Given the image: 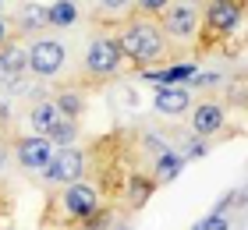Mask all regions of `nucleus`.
I'll return each instance as SVG.
<instances>
[{"label": "nucleus", "mask_w": 248, "mask_h": 230, "mask_svg": "<svg viewBox=\"0 0 248 230\" xmlns=\"http://www.w3.org/2000/svg\"><path fill=\"white\" fill-rule=\"evenodd\" d=\"M117 43L124 50V61H128L131 71H149V67H163L167 57H181L167 43L163 29L156 18H139V15H128L117 25Z\"/></svg>", "instance_id": "1"}, {"label": "nucleus", "mask_w": 248, "mask_h": 230, "mask_svg": "<svg viewBox=\"0 0 248 230\" xmlns=\"http://www.w3.org/2000/svg\"><path fill=\"white\" fill-rule=\"evenodd\" d=\"M103 202H107V199H103V191H99L89 177L71 181V184H61V188L53 191V195H46L43 227H53V230H75L89 213L99 209Z\"/></svg>", "instance_id": "2"}, {"label": "nucleus", "mask_w": 248, "mask_h": 230, "mask_svg": "<svg viewBox=\"0 0 248 230\" xmlns=\"http://www.w3.org/2000/svg\"><path fill=\"white\" fill-rule=\"evenodd\" d=\"M124 71H128V61H124V50H121L117 36L114 32H96L85 46L78 85L96 89V85H107V82H114V78H121Z\"/></svg>", "instance_id": "3"}, {"label": "nucleus", "mask_w": 248, "mask_h": 230, "mask_svg": "<svg viewBox=\"0 0 248 230\" xmlns=\"http://www.w3.org/2000/svg\"><path fill=\"white\" fill-rule=\"evenodd\" d=\"M248 15V0H206L202 4V25H199V43H195V53H209L223 46L238 25Z\"/></svg>", "instance_id": "4"}, {"label": "nucleus", "mask_w": 248, "mask_h": 230, "mask_svg": "<svg viewBox=\"0 0 248 230\" xmlns=\"http://www.w3.org/2000/svg\"><path fill=\"white\" fill-rule=\"evenodd\" d=\"M160 29H163V36L167 43L174 46L177 53H185L188 46H195L199 43V25H202V7L195 4H185V0H170V7L163 11L160 18Z\"/></svg>", "instance_id": "5"}, {"label": "nucleus", "mask_w": 248, "mask_h": 230, "mask_svg": "<svg viewBox=\"0 0 248 230\" xmlns=\"http://www.w3.org/2000/svg\"><path fill=\"white\" fill-rule=\"evenodd\" d=\"M85 149L82 145H61V149H53V156H50V163L39 170L43 174V184H71V181H82L85 177Z\"/></svg>", "instance_id": "6"}, {"label": "nucleus", "mask_w": 248, "mask_h": 230, "mask_svg": "<svg viewBox=\"0 0 248 230\" xmlns=\"http://www.w3.org/2000/svg\"><path fill=\"white\" fill-rule=\"evenodd\" d=\"M188 121H191V131L202 135V138H227L234 135V128H227V107L220 99H195L188 110Z\"/></svg>", "instance_id": "7"}, {"label": "nucleus", "mask_w": 248, "mask_h": 230, "mask_svg": "<svg viewBox=\"0 0 248 230\" xmlns=\"http://www.w3.org/2000/svg\"><path fill=\"white\" fill-rule=\"evenodd\" d=\"M67 64V50L61 39H50V36H36L29 46V71L36 78H57Z\"/></svg>", "instance_id": "8"}, {"label": "nucleus", "mask_w": 248, "mask_h": 230, "mask_svg": "<svg viewBox=\"0 0 248 230\" xmlns=\"http://www.w3.org/2000/svg\"><path fill=\"white\" fill-rule=\"evenodd\" d=\"M153 191H156V181H153L149 170H131V174L124 177V188H121V213L131 216V213L145 209V202L153 199Z\"/></svg>", "instance_id": "9"}, {"label": "nucleus", "mask_w": 248, "mask_h": 230, "mask_svg": "<svg viewBox=\"0 0 248 230\" xmlns=\"http://www.w3.org/2000/svg\"><path fill=\"white\" fill-rule=\"evenodd\" d=\"M195 103V92L188 85H160L153 96V110L163 113V117H185Z\"/></svg>", "instance_id": "10"}, {"label": "nucleus", "mask_w": 248, "mask_h": 230, "mask_svg": "<svg viewBox=\"0 0 248 230\" xmlns=\"http://www.w3.org/2000/svg\"><path fill=\"white\" fill-rule=\"evenodd\" d=\"M25 71H29V50L18 46V36H15L11 43L0 46V82L18 89L21 78H25Z\"/></svg>", "instance_id": "11"}, {"label": "nucleus", "mask_w": 248, "mask_h": 230, "mask_svg": "<svg viewBox=\"0 0 248 230\" xmlns=\"http://www.w3.org/2000/svg\"><path fill=\"white\" fill-rule=\"evenodd\" d=\"M53 149L57 145H53L46 135H29V138H18L15 142V156H18V163L25 170H43L50 163Z\"/></svg>", "instance_id": "12"}, {"label": "nucleus", "mask_w": 248, "mask_h": 230, "mask_svg": "<svg viewBox=\"0 0 248 230\" xmlns=\"http://www.w3.org/2000/svg\"><path fill=\"white\" fill-rule=\"evenodd\" d=\"M53 103H57V110L64 113V117L82 121L85 110H89V89L75 85V82H64V85H57V92H53Z\"/></svg>", "instance_id": "13"}, {"label": "nucleus", "mask_w": 248, "mask_h": 230, "mask_svg": "<svg viewBox=\"0 0 248 230\" xmlns=\"http://www.w3.org/2000/svg\"><path fill=\"white\" fill-rule=\"evenodd\" d=\"M64 121V113L57 110V103H53V96H36L32 99V107H29V124H32V131L36 135H46L57 128V124Z\"/></svg>", "instance_id": "14"}, {"label": "nucleus", "mask_w": 248, "mask_h": 230, "mask_svg": "<svg viewBox=\"0 0 248 230\" xmlns=\"http://www.w3.org/2000/svg\"><path fill=\"white\" fill-rule=\"evenodd\" d=\"M145 170L153 174L156 188H163V184H170V181L185 170V159H181V153H174V149H163V153H156V156L149 159V167H145Z\"/></svg>", "instance_id": "15"}, {"label": "nucleus", "mask_w": 248, "mask_h": 230, "mask_svg": "<svg viewBox=\"0 0 248 230\" xmlns=\"http://www.w3.org/2000/svg\"><path fill=\"white\" fill-rule=\"evenodd\" d=\"M15 32H21V36H39L43 29H50L46 21V4H36V0H25V4L18 7L15 15Z\"/></svg>", "instance_id": "16"}, {"label": "nucleus", "mask_w": 248, "mask_h": 230, "mask_svg": "<svg viewBox=\"0 0 248 230\" xmlns=\"http://www.w3.org/2000/svg\"><path fill=\"white\" fill-rule=\"evenodd\" d=\"M46 21H50V29H71L78 21V4H71V0H53L46 7Z\"/></svg>", "instance_id": "17"}, {"label": "nucleus", "mask_w": 248, "mask_h": 230, "mask_svg": "<svg viewBox=\"0 0 248 230\" xmlns=\"http://www.w3.org/2000/svg\"><path fill=\"white\" fill-rule=\"evenodd\" d=\"M114 220H117V209H114L110 202H103L99 209L89 213V216H85V220L78 223L75 230H110V223H114Z\"/></svg>", "instance_id": "18"}, {"label": "nucleus", "mask_w": 248, "mask_h": 230, "mask_svg": "<svg viewBox=\"0 0 248 230\" xmlns=\"http://www.w3.org/2000/svg\"><path fill=\"white\" fill-rule=\"evenodd\" d=\"M131 4L135 0H99L96 4V18H103V21L117 18V25H121V21L131 15Z\"/></svg>", "instance_id": "19"}, {"label": "nucleus", "mask_w": 248, "mask_h": 230, "mask_svg": "<svg viewBox=\"0 0 248 230\" xmlns=\"http://www.w3.org/2000/svg\"><path fill=\"white\" fill-rule=\"evenodd\" d=\"M78 135H82V128H78V121L64 117V121L57 124V128L50 131V142L57 145V149H61V145H75V142H78Z\"/></svg>", "instance_id": "20"}, {"label": "nucleus", "mask_w": 248, "mask_h": 230, "mask_svg": "<svg viewBox=\"0 0 248 230\" xmlns=\"http://www.w3.org/2000/svg\"><path fill=\"white\" fill-rule=\"evenodd\" d=\"M167 7H170V0H135L131 15H139V18H160Z\"/></svg>", "instance_id": "21"}, {"label": "nucleus", "mask_w": 248, "mask_h": 230, "mask_svg": "<svg viewBox=\"0 0 248 230\" xmlns=\"http://www.w3.org/2000/svg\"><path fill=\"white\" fill-rule=\"evenodd\" d=\"M177 153H181V159H199V156H206V153H209V142H206L202 135L191 131V138H185V145L177 149Z\"/></svg>", "instance_id": "22"}, {"label": "nucleus", "mask_w": 248, "mask_h": 230, "mask_svg": "<svg viewBox=\"0 0 248 230\" xmlns=\"http://www.w3.org/2000/svg\"><path fill=\"white\" fill-rule=\"evenodd\" d=\"M223 107H238V110H248V82L241 78V82L227 85V103Z\"/></svg>", "instance_id": "23"}, {"label": "nucleus", "mask_w": 248, "mask_h": 230, "mask_svg": "<svg viewBox=\"0 0 248 230\" xmlns=\"http://www.w3.org/2000/svg\"><path fill=\"white\" fill-rule=\"evenodd\" d=\"M220 82H223V78H220L217 71H209V75H195V78L188 82V89H191V92H209V89H217Z\"/></svg>", "instance_id": "24"}, {"label": "nucleus", "mask_w": 248, "mask_h": 230, "mask_svg": "<svg viewBox=\"0 0 248 230\" xmlns=\"http://www.w3.org/2000/svg\"><path fill=\"white\" fill-rule=\"evenodd\" d=\"M191 230H231V223H227V216H217V213H209L206 220H199Z\"/></svg>", "instance_id": "25"}, {"label": "nucleus", "mask_w": 248, "mask_h": 230, "mask_svg": "<svg viewBox=\"0 0 248 230\" xmlns=\"http://www.w3.org/2000/svg\"><path fill=\"white\" fill-rule=\"evenodd\" d=\"M15 36H18V32H15V25H11V21H7L4 15H0V46H4V43H11Z\"/></svg>", "instance_id": "26"}, {"label": "nucleus", "mask_w": 248, "mask_h": 230, "mask_svg": "<svg viewBox=\"0 0 248 230\" xmlns=\"http://www.w3.org/2000/svg\"><path fill=\"white\" fill-rule=\"evenodd\" d=\"M110 230H131V220H128V216H117V220L110 223Z\"/></svg>", "instance_id": "27"}, {"label": "nucleus", "mask_w": 248, "mask_h": 230, "mask_svg": "<svg viewBox=\"0 0 248 230\" xmlns=\"http://www.w3.org/2000/svg\"><path fill=\"white\" fill-rule=\"evenodd\" d=\"M185 4H195V7H202V4H206V0H185Z\"/></svg>", "instance_id": "28"}, {"label": "nucleus", "mask_w": 248, "mask_h": 230, "mask_svg": "<svg viewBox=\"0 0 248 230\" xmlns=\"http://www.w3.org/2000/svg\"><path fill=\"white\" fill-rule=\"evenodd\" d=\"M0 7H4V0H0Z\"/></svg>", "instance_id": "29"}, {"label": "nucleus", "mask_w": 248, "mask_h": 230, "mask_svg": "<svg viewBox=\"0 0 248 230\" xmlns=\"http://www.w3.org/2000/svg\"><path fill=\"white\" fill-rule=\"evenodd\" d=\"M71 4H78V0H71Z\"/></svg>", "instance_id": "30"}]
</instances>
